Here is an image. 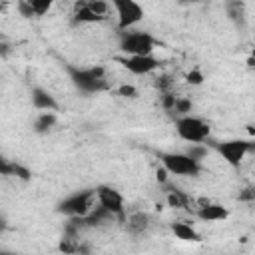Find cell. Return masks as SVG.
<instances>
[{
	"mask_svg": "<svg viewBox=\"0 0 255 255\" xmlns=\"http://www.w3.org/2000/svg\"><path fill=\"white\" fill-rule=\"evenodd\" d=\"M179 2H183V4H193V2H199V0H179Z\"/></svg>",
	"mask_w": 255,
	"mask_h": 255,
	"instance_id": "cb8c5ba5",
	"label": "cell"
},
{
	"mask_svg": "<svg viewBox=\"0 0 255 255\" xmlns=\"http://www.w3.org/2000/svg\"><path fill=\"white\" fill-rule=\"evenodd\" d=\"M171 233L181 241H199V233L189 221H175L171 225Z\"/></svg>",
	"mask_w": 255,
	"mask_h": 255,
	"instance_id": "2e32d148",
	"label": "cell"
},
{
	"mask_svg": "<svg viewBox=\"0 0 255 255\" xmlns=\"http://www.w3.org/2000/svg\"><path fill=\"white\" fill-rule=\"evenodd\" d=\"M118 94L124 96V98H135V96H137V90H135L131 84H122V86L118 88Z\"/></svg>",
	"mask_w": 255,
	"mask_h": 255,
	"instance_id": "7402d4cb",
	"label": "cell"
},
{
	"mask_svg": "<svg viewBox=\"0 0 255 255\" xmlns=\"http://www.w3.org/2000/svg\"><path fill=\"white\" fill-rule=\"evenodd\" d=\"M149 227V215L143 211H135L129 217H126V229L131 235H139Z\"/></svg>",
	"mask_w": 255,
	"mask_h": 255,
	"instance_id": "9a60e30c",
	"label": "cell"
},
{
	"mask_svg": "<svg viewBox=\"0 0 255 255\" xmlns=\"http://www.w3.org/2000/svg\"><path fill=\"white\" fill-rule=\"evenodd\" d=\"M185 80H187V84H191V86H199V84H203V74H201L197 68H193V70L187 72Z\"/></svg>",
	"mask_w": 255,
	"mask_h": 255,
	"instance_id": "ffe728a7",
	"label": "cell"
},
{
	"mask_svg": "<svg viewBox=\"0 0 255 255\" xmlns=\"http://www.w3.org/2000/svg\"><path fill=\"white\" fill-rule=\"evenodd\" d=\"M30 100H32V106H34L38 112H56V110H58L56 98H54L48 90H44V88H40V86L32 88Z\"/></svg>",
	"mask_w": 255,
	"mask_h": 255,
	"instance_id": "4fadbf2b",
	"label": "cell"
},
{
	"mask_svg": "<svg viewBox=\"0 0 255 255\" xmlns=\"http://www.w3.org/2000/svg\"><path fill=\"white\" fill-rule=\"evenodd\" d=\"M94 207H96V191L94 189L74 191L72 195L64 197L58 203V211L70 219H84Z\"/></svg>",
	"mask_w": 255,
	"mask_h": 255,
	"instance_id": "8992f818",
	"label": "cell"
},
{
	"mask_svg": "<svg viewBox=\"0 0 255 255\" xmlns=\"http://www.w3.org/2000/svg\"><path fill=\"white\" fill-rule=\"evenodd\" d=\"M108 2L116 14V22H118L120 32L135 28L145 16V10L137 0H108Z\"/></svg>",
	"mask_w": 255,
	"mask_h": 255,
	"instance_id": "52a82bcc",
	"label": "cell"
},
{
	"mask_svg": "<svg viewBox=\"0 0 255 255\" xmlns=\"http://www.w3.org/2000/svg\"><path fill=\"white\" fill-rule=\"evenodd\" d=\"M165 201H167V205L169 207H173V209H187V211H191L193 209V197H189L185 191H181V189H169V191H165Z\"/></svg>",
	"mask_w": 255,
	"mask_h": 255,
	"instance_id": "5bb4252c",
	"label": "cell"
},
{
	"mask_svg": "<svg viewBox=\"0 0 255 255\" xmlns=\"http://www.w3.org/2000/svg\"><path fill=\"white\" fill-rule=\"evenodd\" d=\"M191 213L199 221H223L229 217V209L211 199H195Z\"/></svg>",
	"mask_w": 255,
	"mask_h": 255,
	"instance_id": "8fae6325",
	"label": "cell"
},
{
	"mask_svg": "<svg viewBox=\"0 0 255 255\" xmlns=\"http://www.w3.org/2000/svg\"><path fill=\"white\" fill-rule=\"evenodd\" d=\"M68 74H70V80L72 84L84 92V94H98V92H104L108 88V78H106V70L104 68H80V66H70L68 68Z\"/></svg>",
	"mask_w": 255,
	"mask_h": 255,
	"instance_id": "6da1fadb",
	"label": "cell"
},
{
	"mask_svg": "<svg viewBox=\"0 0 255 255\" xmlns=\"http://www.w3.org/2000/svg\"><path fill=\"white\" fill-rule=\"evenodd\" d=\"M58 249L64 251V253H84V251H88V247L82 243V239L78 235H66V237H62Z\"/></svg>",
	"mask_w": 255,
	"mask_h": 255,
	"instance_id": "ac0fdd59",
	"label": "cell"
},
{
	"mask_svg": "<svg viewBox=\"0 0 255 255\" xmlns=\"http://www.w3.org/2000/svg\"><path fill=\"white\" fill-rule=\"evenodd\" d=\"M251 149H253V143L243 137H233V139H225L217 143V153L231 167H239L243 159L251 153Z\"/></svg>",
	"mask_w": 255,
	"mask_h": 255,
	"instance_id": "ba28073f",
	"label": "cell"
},
{
	"mask_svg": "<svg viewBox=\"0 0 255 255\" xmlns=\"http://www.w3.org/2000/svg\"><path fill=\"white\" fill-rule=\"evenodd\" d=\"M112 14V6L108 0H76L72 8L74 24H98L108 20Z\"/></svg>",
	"mask_w": 255,
	"mask_h": 255,
	"instance_id": "5b68a950",
	"label": "cell"
},
{
	"mask_svg": "<svg viewBox=\"0 0 255 255\" xmlns=\"http://www.w3.org/2000/svg\"><path fill=\"white\" fill-rule=\"evenodd\" d=\"M56 122H58L56 112H40L36 116V120H34V129L38 133H46L56 126Z\"/></svg>",
	"mask_w": 255,
	"mask_h": 255,
	"instance_id": "e0dca14e",
	"label": "cell"
},
{
	"mask_svg": "<svg viewBox=\"0 0 255 255\" xmlns=\"http://www.w3.org/2000/svg\"><path fill=\"white\" fill-rule=\"evenodd\" d=\"M94 191H96V203L100 207L110 211L114 217H124V213H126V199H124L122 191H118L116 187L106 185V183L98 185Z\"/></svg>",
	"mask_w": 255,
	"mask_h": 255,
	"instance_id": "9c48e42d",
	"label": "cell"
},
{
	"mask_svg": "<svg viewBox=\"0 0 255 255\" xmlns=\"http://www.w3.org/2000/svg\"><path fill=\"white\" fill-rule=\"evenodd\" d=\"M159 163L169 175L177 177H197L201 173V161L193 159L185 151H161Z\"/></svg>",
	"mask_w": 255,
	"mask_h": 255,
	"instance_id": "7a4b0ae2",
	"label": "cell"
},
{
	"mask_svg": "<svg viewBox=\"0 0 255 255\" xmlns=\"http://www.w3.org/2000/svg\"><path fill=\"white\" fill-rule=\"evenodd\" d=\"M120 52L122 56H141V54H153L157 40L143 30H122L120 32Z\"/></svg>",
	"mask_w": 255,
	"mask_h": 255,
	"instance_id": "277c9868",
	"label": "cell"
},
{
	"mask_svg": "<svg viewBox=\"0 0 255 255\" xmlns=\"http://www.w3.org/2000/svg\"><path fill=\"white\" fill-rule=\"evenodd\" d=\"M185 153H189L193 159H197V161H201L205 155H207V147L203 145V143H189V149L185 151Z\"/></svg>",
	"mask_w": 255,
	"mask_h": 255,
	"instance_id": "d6986e66",
	"label": "cell"
},
{
	"mask_svg": "<svg viewBox=\"0 0 255 255\" xmlns=\"http://www.w3.org/2000/svg\"><path fill=\"white\" fill-rule=\"evenodd\" d=\"M54 6V0H18V12L24 18L46 16Z\"/></svg>",
	"mask_w": 255,
	"mask_h": 255,
	"instance_id": "7c38bea8",
	"label": "cell"
},
{
	"mask_svg": "<svg viewBox=\"0 0 255 255\" xmlns=\"http://www.w3.org/2000/svg\"><path fill=\"white\" fill-rule=\"evenodd\" d=\"M18 169L20 167L16 163H10V161H6V159L0 157V175H14Z\"/></svg>",
	"mask_w": 255,
	"mask_h": 255,
	"instance_id": "44dd1931",
	"label": "cell"
},
{
	"mask_svg": "<svg viewBox=\"0 0 255 255\" xmlns=\"http://www.w3.org/2000/svg\"><path fill=\"white\" fill-rule=\"evenodd\" d=\"M120 64L126 72L131 76H149L159 68V60L153 54H141V56H122Z\"/></svg>",
	"mask_w": 255,
	"mask_h": 255,
	"instance_id": "30bf717a",
	"label": "cell"
},
{
	"mask_svg": "<svg viewBox=\"0 0 255 255\" xmlns=\"http://www.w3.org/2000/svg\"><path fill=\"white\" fill-rule=\"evenodd\" d=\"M175 133L187 143H205L211 135V126L199 116L185 114L175 118Z\"/></svg>",
	"mask_w": 255,
	"mask_h": 255,
	"instance_id": "3957f363",
	"label": "cell"
},
{
	"mask_svg": "<svg viewBox=\"0 0 255 255\" xmlns=\"http://www.w3.org/2000/svg\"><path fill=\"white\" fill-rule=\"evenodd\" d=\"M4 227H6V219H4V217H0V231H2Z\"/></svg>",
	"mask_w": 255,
	"mask_h": 255,
	"instance_id": "603a6c76",
	"label": "cell"
}]
</instances>
